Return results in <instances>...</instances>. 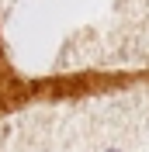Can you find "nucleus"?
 <instances>
[{"instance_id":"1","label":"nucleus","mask_w":149,"mask_h":152,"mask_svg":"<svg viewBox=\"0 0 149 152\" xmlns=\"http://www.w3.org/2000/svg\"><path fill=\"white\" fill-rule=\"evenodd\" d=\"M111 152H118V149H111Z\"/></svg>"}]
</instances>
